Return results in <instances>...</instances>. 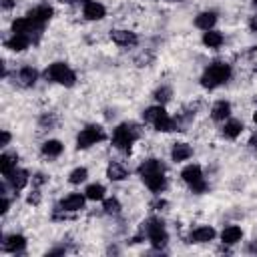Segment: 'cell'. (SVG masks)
Listing matches in <instances>:
<instances>
[{
	"mask_svg": "<svg viewBox=\"0 0 257 257\" xmlns=\"http://www.w3.org/2000/svg\"><path fill=\"white\" fill-rule=\"evenodd\" d=\"M84 201H86V195H80V193H70L68 197H64L60 201V211H66V213H76L80 209H84Z\"/></svg>",
	"mask_w": 257,
	"mask_h": 257,
	"instance_id": "9c48e42d",
	"label": "cell"
},
{
	"mask_svg": "<svg viewBox=\"0 0 257 257\" xmlns=\"http://www.w3.org/2000/svg\"><path fill=\"white\" fill-rule=\"evenodd\" d=\"M231 116V102L229 100H217L211 108V118L217 122H225Z\"/></svg>",
	"mask_w": 257,
	"mask_h": 257,
	"instance_id": "ac0fdd59",
	"label": "cell"
},
{
	"mask_svg": "<svg viewBox=\"0 0 257 257\" xmlns=\"http://www.w3.org/2000/svg\"><path fill=\"white\" fill-rule=\"evenodd\" d=\"M14 4H16V0H0V6H2V10H10Z\"/></svg>",
	"mask_w": 257,
	"mask_h": 257,
	"instance_id": "8d00e7d4",
	"label": "cell"
},
{
	"mask_svg": "<svg viewBox=\"0 0 257 257\" xmlns=\"http://www.w3.org/2000/svg\"><path fill=\"white\" fill-rule=\"evenodd\" d=\"M84 195H86V199H90V201H104L106 189H104V185H100V183H92V185H88V187L84 189Z\"/></svg>",
	"mask_w": 257,
	"mask_h": 257,
	"instance_id": "4316f807",
	"label": "cell"
},
{
	"mask_svg": "<svg viewBox=\"0 0 257 257\" xmlns=\"http://www.w3.org/2000/svg\"><path fill=\"white\" fill-rule=\"evenodd\" d=\"M249 145H251V147H255V149H257V133H255V135H253V137H251V139H249Z\"/></svg>",
	"mask_w": 257,
	"mask_h": 257,
	"instance_id": "b9f144b4",
	"label": "cell"
},
{
	"mask_svg": "<svg viewBox=\"0 0 257 257\" xmlns=\"http://www.w3.org/2000/svg\"><path fill=\"white\" fill-rule=\"evenodd\" d=\"M38 124H40V128L50 131V128L56 126V116H54V114H42L40 120H38Z\"/></svg>",
	"mask_w": 257,
	"mask_h": 257,
	"instance_id": "4dcf8cb0",
	"label": "cell"
},
{
	"mask_svg": "<svg viewBox=\"0 0 257 257\" xmlns=\"http://www.w3.org/2000/svg\"><path fill=\"white\" fill-rule=\"evenodd\" d=\"M104 139H106V135H104V128L100 124H88L78 133L76 149H90L92 145H96V143H100Z\"/></svg>",
	"mask_w": 257,
	"mask_h": 257,
	"instance_id": "8992f818",
	"label": "cell"
},
{
	"mask_svg": "<svg viewBox=\"0 0 257 257\" xmlns=\"http://www.w3.org/2000/svg\"><path fill=\"white\" fill-rule=\"evenodd\" d=\"M44 76H46V80L62 84V86H74V82H76V72L66 62H52L44 70Z\"/></svg>",
	"mask_w": 257,
	"mask_h": 257,
	"instance_id": "277c9868",
	"label": "cell"
},
{
	"mask_svg": "<svg viewBox=\"0 0 257 257\" xmlns=\"http://www.w3.org/2000/svg\"><path fill=\"white\" fill-rule=\"evenodd\" d=\"M32 183H34V185L38 187V185H42V183H46V177H44L42 173H36V175H34V179H32Z\"/></svg>",
	"mask_w": 257,
	"mask_h": 257,
	"instance_id": "836d02e7",
	"label": "cell"
},
{
	"mask_svg": "<svg viewBox=\"0 0 257 257\" xmlns=\"http://www.w3.org/2000/svg\"><path fill=\"white\" fill-rule=\"evenodd\" d=\"M143 183L147 185L149 191L161 195L167 187V177H165V171H157V173H147V175H141Z\"/></svg>",
	"mask_w": 257,
	"mask_h": 257,
	"instance_id": "52a82bcc",
	"label": "cell"
},
{
	"mask_svg": "<svg viewBox=\"0 0 257 257\" xmlns=\"http://www.w3.org/2000/svg\"><path fill=\"white\" fill-rule=\"evenodd\" d=\"M247 253H257V239H253V241L247 245Z\"/></svg>",
	"mask_w": 257,
	"mask_h": 257,
	"instance_id": "ab89813d",
	"label": "cell"
},
{
	"mask_svg": "<svg viewBox=\"0 0 257 257\" xmlns=\"http://www.w3.org/2000/svg\"><path fill=\"white\" fill-rule=\"evenodd\" d=\"M231 74H233L231 64H227V62H213L201 74V86L207 88V90H213V88L225 84L231 78Z\"/></svg>",
	"mask_w": 257,
	"mask_h": 257,
	"instance_id": "6da1fadb",
	"label": "cell"
},
{
	"mask_svg": "<svg viewBox=\"0 0 257 257\" xmlns=\"http://www.w3.org/2000/svg\"><path fill=\"white\" fill-rule=\"evenodd\" d=\"M253 122L257 124V110H255V114H253Z\"/></svg>",
	"mask_w": 257,
	"mask_h": 257,
	"instance_id": "7bdbcfd3",
	"label": "cell"
},
{
	"mask_svg": "<svg viewBox=\"0 0 257 257\" xmlns=\"http://www.w3.org/2000/svg\"><path fill=\"white\" fill-rule=\"evenodd\" d=\"M52 14H54V10H52V6H48V4H38V6L30 8V10L26 12V16H28L32 22L40 24V26H44V24L52 18Z\"/></svg>",
	"mask_w": 257,
	"mask_h": 257,
	"instance_id": "ba28073f",
	"label": "cell"
},
{
	"mask_svg": "<svg viewBox=\"0 0 257 257\" xmlns=\"http://www.w3.org/2000/svg\"><path fill=\"white\" fill-rule=\"evenodd\" d=\"M155 211H163V207H167V201H163V199H159V201H155L153 205H151Z\"/></svg>",
	"mask_w": 257,
	"mask_h": 257,
	"instance_id": "d590c367",
	"label": "cell"
},
{
	"mask_svg": "<svg viewBox=\"0 0 257 257\" xmlns=\"http://www.w3.org/2000/svg\"><path fill=\"white\" fill-rule=\"evenodd\" d=\"M181 179H183V181L191 187V191L197 193V195L209 191V185H207V181H205V177H203V169H201V165H197V163L187 165V167L181 171Z\"/></svg>",
	"mask_w": 257,
	"mask_h": 257,
	"instance_id": "5b68a950",
	"label": "cell"
},
{
	"mask_svg": "<svg viewBox=\"0 0 257 257\" xmlns=\"http://www.w3.org/2000/svg\"><path fill=\"white\" fill-rule=\"evenodd\" d=\"M135 62H137V66H149V62H153V56L143 52L141 56H137V58H135Z\"/></svg>",
	"mask_w": 257,
	"mask_h": 257,
	"instance_id": "1f68e13d",
	"label": "cell"
},
{
	"mask_svg": "<svg viewBox=\"0 0 257 257\" xmlns=\"http://www.w3.org/2000/svg\"><path fill=\"white\" fill-rule=\"evenodd\" d=\"M26 201H28L30 205H38V201H40V195H38V191H34V195H30Z\"/></svg>",
	"mask_w": 257,
	"mask_h": 257,
	"instance_id": "f35d334b",
	"label": "cell"
},
{
	"mask_svg": "<svg viewBox=\"0 0 257 257\" xmlns=\"http://www.w3.org/2000/svg\"><path fill=\"white\" fill-rule=\"evenodd\" d=\"M8 209H10V201H8V197L4 195V197H2V209H0V213H2V215H6V213H8Z\"/></svg>",
	"mask_w": 257,
	"mask_h": 257,
	"instance_id": "e575fe53",
	"label": "cell"
},
{
	"mask_svg": "<svg viewBox=\"0 0 257 257\" xmlns=\"http://www.w3.org/2000/svg\"><path fill=\"white\" fill-rule=\"evenodd\" d=\"M225 42V36L219 32V30H205L203 32V44L209 46V48H219L221 44Z\"/></svg>",
	"mask_w": 257,
	"mask_h": 257,
	"instance_id": "cb8c5ba5",
	"label": "cell"
},
{
	"mask_svg": "<svg viewBox=\"0 0 257 257\" xmlns=\"http://www.w3.org/2000/svg\"><path fill=\"white\" fill-rule=\"evenodd\" d=\"M8 143H10V133H8L6 128H2V143H0V145H2V147H6Z\"/></svg>",
	"mask_w": 257,
	"mask_h": 257,
	"instance_id": "74e56055",
	"label": "cell"
},
{
	"mask_svg": "<svg viewBox=\"0 0 257 257\" xmlns=\"http://www.w3.org/2000/svg\"><path fill=\"white\" fill-rule=\"evenodd\" d=\"M255 6H257V0H255Z\"/></svg>",
	"mask_w": 257,
	"mask_h": 257,
	"instance_id": "bcb514c9",
	"label": "cell"
},
{
	"mask_svg": "<svg viewBox=\"0 0 257 257\" xmlns=\"http://www.w3.org/2000/svg\"><path fill=\"white\" fill-rule=\"evenodd\" d=\"M62 143L58 141V139H48V141H44L42 143V147H40V153L44 155V157H48V159H54V157H60L62 155Z\"/></svg>",
	"mask_w": 257,
	"mask_h": 257,
	"instance_id": "7402d4cb",
	"label": "cell"
},
{
	"mask_svg": "<svg viewBox=\"0 0 257 257\" xmlns=\"http://www.w3.org/2000/svg\"><path fill=\"white\" fill-rule=\"evenodd\" d=\"M6 181H8V185H10L14 191H20V189H24V187L28 185L30 175H28V171H24V169H14V171L6 177Z\"/></svg>",
	"mask_w": 257,
	"mask_h": 257,
	"instance_id": "9a60e30c",
	"label": "cell"
},
{
	"mask_svg": "<svg viewBox=\"0 0 257 257\" xmlns=\"http://www.w3.org/2000/svg\"><path fill=\"white\" fill-rule=\"evenodd\" d=\"M64 253H66V247H54V249H50L46 255L52 257V255H64Z\"/></svg>",
	"mask_w": 257,
	"mask_h": 257,
	"instance_id": "d6a6232c",
	"label": "cell"
},
{
	"mask_svg": "<svg viewBox=\"0 0 257 257\" xmlns=\"http://www.w3.org/2000/svg\"><path fill=\"white\" fill-rule=\"evenodd\" d=\"M193 157V147L189 143H175L171 147V159L177 161V163H183L187 159Z\"/></svg>",
	"mask_w": 257,
	"mask_h": 257,
	"instance_id": "d6986e66",
	"label": "cell"
},
{
	"mask_svg": "<svg viewBox=\"0 0 257 257\" xmlns=\"http://www.w3.org/2000/svg\"><path fill=\"white\" fill-rule=\"evenodd\" d=\"M243 122L241 120H237V118H227L225 120V124H223V128H221V135L225 137V139H237L241 133H243Z\"/></svg>",
	"mask_w": 257,
	"mask_h": 257,
	"instance_id": "44dd1931",
	"label": "cell"
},
{
	"mask_svg": "<svg viewBox=\"0 0 257 257\" xmlns=\"http://www.w3.org/2000/svg\"><path fill=\"white\" fill-rule=\"evenodd\" d=\"M106 177H108L110 181H122V179L128 177V171H126V167L120 165V163H110V165L106 167Z\"/></svg>",
	"mask_w": 257,
	"mask_h": 257,
	"instance_id": "484cf974",
	"label": "cell"
},
{
	"mask_svg": "<svg viewBox=\"0 0 257 257\" xmlns=\"http://www.w3.org/2000/svg\"><path fill=\"white\" fill-rule=\"evenodd\" d=\"M24 247H26L24 235L12 233V235H6L2 241V251H6V253H20V251H24Z\"/></svg>",
	"mask_w": 257,
	"mask_h": 257,
	"instance_id": "8fae6325",
	"label": "cell"
},
{
	"mask_svg": "<svg viewBox=\"0 0 257 257\" xmlns=\"http://www.w3.org/2000/svg\"><path fill=\"white\" fill-rule=\"evenodd\" d=\"M82 14H84L86 20H102L106 16V8H104V4H100L96 0H90V2L84 4Z\"/></svg>",
	"mask_w": 257,
	"mask_h": 257,
	"instance_id": "4fadbf2b",
	"label": "cell"
},
{
	"mask_svg": "<svg viewBox=\"0 0 257 257\" xmlns=\"http://www.w3.org/2000/svg\"><path fill=\"white\" fill-rule=\"evenodd\" d=\"M255 72H257V66H255Z\"/></svg>",
	"mask_w": 257,
	"mask_h": 257,
	"instance_id": "f6af8a7d",
	"label": "cell"
},
{
	"mask_svg": "<svg viewBox=\"0 0 257 257\" xmlns=\"http://www.w3.org/2000/svg\"><path fill=\"white\" fill-rule=\"evenodd\" d=\"M215 229L213 227H209V225H201V227H197V229H193L191 231V235H189V243H209V241H213L215 239Z\"/></svg>",
	"mask_w": 257,
	"mask_h": 257,
	"instance_id": "7c38bea8",
	"label": "cell"
},
{
	"mask_svg": "<svg viewBox=\"0 0 257 257\" xmlns=\"http://www.w3.org/2000/svg\"><path fill=\"white\" fill-rule=\"evenodd\" d=\"M86 177H88L86 167H76V169L70 171V175H68V183H72V185H80V183L86 181Z\"/></svg>",
	"mask_w": 257,
	"mask_h": 257,
	"instance_id": "f1b7e54d",
	"label": "cell"
},
{
	"mask_svg": "<svg viewBox=\"0 0 257 257\" xmlns=\"http://www.w3.org/2000/svg\"><path fill=\"white\" fill-rule=\"evenodd\" d=\"M167 114V110L163 108V104H155V106H149V108H145V112H143V120L145 122H149V124H155L159 118H163Z\"/></svg>",
	"mask_w": 257,
	"mask_h": 257,
	"instance_id": "d4e9b609",
	"label": "cell"
},
{
	"mask_svg": "<svg viewBox=\"0 0 257 257\" xmlns=\"http://www.w3.org/2000/svg\"><path fill=\"white\" fill-rule=\"evenodd\" d=\"M141 235H147L149 243L155 247V249H165L167 247V241H169V233L165 229V223L163 219L159 217H151L143 223L141 227Z\"/></svg>",
	"mask_w": 257,
	"mask_h": 257,
	"instance_id": "7a4b0ae2",
	"label": "cell"
},
{
	"mask_svg": "<svg viewBox=\"0 0 257 257\" xmlns=\"http://www.w3.org/2000/svg\"><path fill=\"white\" fill-rule=\"evenodd\" d=\"M141 131L135 122H120L114 131H112V145L122 151V153H128L131 147L135 145V141L139 139Z\"/></svg>",
	"mask_w": 257,
	"mask_h": 257,
	"instance_id": "3957f363",
	"label": "cell"
},
{
	"mask_svg": "<svg viewBox=\"0 0 257 257\" xmlns=\"http://www.w3.org/2000/svg\"><path fill=\"white\" fill-rule=\"evenodd\" d=\"M18 165V155L16 153H2L0 155V171L4 177H8Z\"/></svg>",
	"mask_w": 257,
	"mask_h": 257,
	"instance_id": "603a6c76",
	"label": "cell"
},
{
	"mask_svg": "<svg viewBox=\"0 0 257 257\" xmlns=\"http://www.w3.org/2000/svg\"><path fill=\"white\" fill-rule=\"evenodd\" d=\"M241 239H243V229L237 227V225H229V227H225V229L221 231V241H223V245H235V243H239Z\"/></svg>",
	"mask_w": 257,
	"mask_h": 257,
	"instance_id": "ffe728a7",
	"label": "cell"
},
{
	"mask_svg": "<svg viewBox=\"0 0 257 257\" xmlns=\"http://www.w3.org/2000/svg\"><path fill=\"white\" fill-rule=\"evenodd\" d=\"M76 2H82V4H86V2H90V0H76Z\"/></svg>",
	"mask_w": 257,
	"mask_h": 257,
	"instance_id": "ee69618b",
	"label": "cell"
},
{
	"mask_svg": "<svg viewBox=\"0 0 257 257\" xmlns=\"http://www.w3.org/2000/svg\"><path fill=\"white\" fill-rule=\"evenodd\" d=\"M249 28H251L253 32H257V14L251 16V20H249Z\"/></svg>",
	"mask_w": 257,
	"mask_h": 257,
	"instance_id": "60d3db41",
	"label": "cell"
},
{
	"mask_svg": "<svg viewBox=\"0 0 257 257\" xmlns=\"http://www.w3.org/2000/svg\"><path fill=\"white\" fill-rule=\"evenodd\" d=\"M102 209H104L106 215H118L120 209H122V205H120V201H118L116 197H110V199H104Z\"/></svg>",
	"mask_w": 257,
	"mask_h": 257,
	"instance_id": "f546056e",
	"label": "cell"
},
{
	"mask_svg": "<svg viewBox=\"0 0 257 257\" xmlns=\"http://www.w3.org/2000/svg\"><path fill=\"white\" fill-rule=\"evenodd\" d=\"M217 24V12L215 10H203L195 16V26L201 30H211Z\"/></svg>",
	"mask_w": 257,
	"mask_h": 257,
	"instance_id": "e0dca14e",
	"label": "cell"
},
{
	"mask_svg": "<svg viewBox=\"0 0 257 257\" xmlns=\"http://www.w3.org/2000/svg\"><path fill=\"white\" fill-rule=\"evenodd\" d=\"M30 42L32 40L28 36H24V34H12L10 38L4 40V48L12 50V52H22V50H26L30 46Z\"/></svg>",
	"mask_w": 257,
	"mask_h": 257,
	"instance_id": "2e32d148",
	"label": "cell"
},
{
	"mask_svg": "<svg viewBox=\"0 0 257 257\" xmlns=\"http://www.w3.org/2000/svg\"><path fill=\"white\" fill-rule=\"evenodd\" d=\"M36 80H38V72H36V68H32V66H22V68L16 72V82H18L20 86H24V88L34 86Z\"/></svg>",
	"mask_w": 257,
	"mask_h": 257,
	"instance_id": "5bb4252c",
	"label": "cell"
},
{
	"mask_svg": "<svg viewBox=\"0 0 257 257\" xmlns=\"http://www.w3.org/2000/svg\"><path fill=\"white\" fill-rule=\"evenodd\" d=\"M110 38H112V42L114 44H118V46H135L137 42H139V38H137V34L133 32V30H122V28H116V30H110Z\"/></svg>",
	"mask_w": 257,
	"mask_h": 257,
	"instance_id": "30bf717a",
	"label": "cell"
},
{
	"mask_svg": "<svg viewBox=\"0 0 257 257\" xmlns=\"http://www.w3.org/2000/svg\"><path fill=\"white\" fill-rule=\"evenodd\" d=\"M171 96H173V90H171V86H167V84L159 86V88L153 92V98H155L159 104H167V102L171 100Z\"/></svg>",
	"mask_w": 257,
	"mask_h": 257,
	"instance_id": "83f0119b",
	"label": "cell"
}]
</instances>
